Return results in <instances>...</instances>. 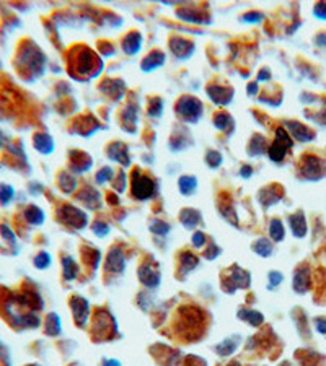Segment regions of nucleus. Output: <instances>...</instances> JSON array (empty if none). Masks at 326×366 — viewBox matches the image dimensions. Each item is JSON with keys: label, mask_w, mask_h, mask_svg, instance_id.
<instances>
[{"label": "nucleus", "mask_w": 326, "mask_h": 366, "mask_svg": "<svg viewBox=\"0 0 326 366\" xmlns=\"http://www.w3.org/2000/svg\"><path fill=\"white\" fill-rule=\"evenodd\" d=\"M153 191H155L153 181L147 178V176H140L139 173H135L134 179H132V194L135 197L140 200L150 199L153 195Z\"/></svg>", "instance_id": "1"}, {"label": "nucleus", "mask_w": 326, "mask_h": 366, "mask_svg": "<svg viewBox=\"0 0 326 366\" xmlns=\"http://www.w3.org/2000/svg\"><path fill=\"white\" fill-rule=\"evenodd\" d=\"M178 113L183 117H188L189 121H196L202 114V104L194 98H183L178 106Z\"/></svg>", "instance_id": "2"}, {"label": "nucleus", "mask_w": 326, "mask_h": 366, "mask_svg": "<svg viewBox=\"0 0 326 366\" xmlns=\"http://www.w3.org/2000/svg\"><path fill=\"white\" fill-rule=\"evenodd\" d=\"M227 282H228V286H232V290H233V288H248L251 280L245 270H241L240 267L235 265L230 269V272H228Z\"/></svg>", "instance_id": "3"}, {"label": "nucleus", "mask_w": 326, "mask_h": 366, "mask_svg": "<svg viewBox=\"0 0 326 366\" xmlns=\"http://www.w3.org/2000/svg\"><path fill=\"white\" fill-rule=\"evenodd\" d=\"M62 213L65 215V223L74 226V228H83L87 225V215H85L82 210H78L75 207H65Z\"/></svg>", "instance_id": "4"}, {"label": "nucleus", "mask_w": 326, "mask_h": 366, "mask_svg": "<svg viewBox=\"0 0 326 366\" xmlns=\"http://www.w3.org/2000/svg\"><path fill=\"white\" fill-rule=\"evenodd\" d=\"M124 267H126V262H124L122 251L117 249V247H114V249L108 254V259H106V272L119 273V272L124 270Z\"/></svg>", "instance_id": "5"}, {"label": "nucleus", "mask_w": 326, "mask_h": 366, "mask_svg": "<svg viewBox=\"0 0 326 366\" xmlns=\"http://www.w3.org/2000/svg\"><path fill=\"white\" fill-rule=\"evenodd\" d=\"M139 277L142 280V283L148 286V288H156L160 283V273L153 270L152 265H142L139 269Z\"/></svg>", "instance_id": "6"}, {"label": "nucleus", "mask_w": 326, "mask_h": 366, "mask_svg": "<svg viewBox=\"0 0 326 366\" xmlns=\"http://www.w3.org/2000/svg\"><path fill=\"white\" fill-rule=\"evenodd\" d=\"M72 311H74L75 321H77L78 325H83L85 322H87L88 312H90V308H88L87 299H83V298H75L74 301H72Z\"/></svg>", "instance_id": "7"}, {"label": "nucleus", "mask_w": 326, "mask_h": 366, "mask_svg": "<svg viewBox=\"0 0 326 366\" xmlns=\"http://www.w3.org/2000/svg\"><path fill=\"white\" fill-rule=\"evenodd\" d=\"M290 228L292 233L295 234L297 238H303L306 233V223H305V217L302 212H298L290 217Z\"/></svg>", "instance_id": "8"}, {"label": "nucleus", "mask_w": 326, "mask_h": 366, "mask_svg": "<svg viewBox=\"0 0 326 366\" xmlns=\"http://www.w3.org/2000/svg\"><path fill=\"white\" fill-rule=\"evenodd\" d=\"M310 285V275H308V270L306 269H300L295 277H293V288H295L298 293H303L306 288H308Z\"/></svg>", "instance_id": "9"}, {"label": "nucleus", "mask_w": 326, "mask_h": 366, "mask_svg": "<svg viewBox=\"0 0 326 366\" xmlns=\"http://www.w3.org/2000/svg\"><path fill=\"white\" fill-rule=\"evenodd\" d=\"M196 187H198V181H196V178H193V176H183L180 179L181 194H185V195L193 194L196 191Z\"/></svg>", "instance_id": "10"}, {"label": "nucleus", "mask_w": 326, "mask_h": 366, "mask_svg": "<svg viewBox=\"0 0 326 366\" xmlns=\"http://www.w3.org/2000/svg\"><path fill=\"white\" fill-rule=\"evenodd\" d=\"M181 220H183V225H185L186 228H194L199 223L201 215L196 210H193V208H188V210H185L181 213Z\"/></svg>", "instance_id": "11"}, {"label": "nucleus", "mask_w": 326, "mask_h": 366, "mask_svg": "<svg viewBox=\"0 0 326 366\" xmlns=\"http://www.w3.org/2000/svg\"><path fill=\"white\" fill-rule=\"evenodd\" d=\"M163 61H165V57H163L161 52H152L145 61H143L142 64V69L143 70H152L155 67H158V65L163 64Z\"/></svg>", "instance_id": "12"}, {"label": "nucleus", "mask_w": 326, "mask_h": 366, "mask_svg": "<svg viewBox=\"0 0 326 366\" xmlns=\"http://www.w3.org/2000/svg\"><path fill=\"white\" fill-rule=\"evenodd\" d=\"M253 251L256 252V254H259V256L267 257V256H271L272 246H271V243H269V241H267V239L261 238V239H258L256 243L253 244Z\"/></svg>", "instance_id": "13"}, {"label": "nucleus", "mask_w": 326, "mask_h": 366, "mask_svg": "<svg viewBox=\"0 0 326 366\" xmlns=\"http://www.w3.org/2000/svg\"><path fill=\"white\" fill-rule=\"evenodd\" d=\"M241 319H246L248 322L253 324V325H259L261 322L264 321V317L261 312L258 311H246V309H240V314H238Z\"/></svg>", "instance_id": "14"}, {"label": "nucleus", "mask_w": 326, "mask_h": 366, "mask_svg": "<svg viewBox=\"0 0 326 366\" xmlns=\"http://www.w3.org/2000/svg\"><path fill=\"white\" fill-rule=\"evenodd\" d=\"M46 332H48L49 335H57L59 332H61V321H59V317L56 314H49L48 321H46Z\"/></svg>", "instance_id": "15"}, {"label": "nucleus", "mask_w": 326, "mask_h": 366, "mask_svg": "<svg viewBox=\"0 0 326 366\" xmlns=\"http://www.w3.org/2000/svg\"><path fill=\"white\" fill-rule=\"evenodd\" d=\"M237 345H238V342L235 340V338H228V340L217 345L215 350H217L220 355H232L235 351V348H237Z\"/></svg>", "instance_id": "16"}, {"label": "nucleus", "mask_w": 326, "mask_h": 366, "mask_svg": "<svg viewBox=\"0 0 326 366\" xmlns=\"http://www.w3.org/2000/svg\"><path fill=\"white\" fill-rule=\"evenodd\" d=\"M26 218L31 221L33 225H41L44 221V213L39 210L38 207H30L28 212H26Z\"/></svg>", "instance_id": "17"}, {"label": "nucleus", "mask_w": 326, "mask_h": 366, "mask_svg": "<svg viewBox=\"0 0 326 366\" xmlns=\"http://www.w3.org/2000/svg\"><path fill=\"white\" fill-rule=\"evenodd\" d=\"M78 273V265L72 259H64V277L67 280L75 278Z\"/></svg>", "instance_id": "18"}, {"label": "nucleus", "mask_w": 326, "mask_h": 366, "mask_svg": "<svg viewBox=\"0 0 326 366\" xmlns=\"http://www.w3.org/2000/svg\"><path fill=\"white\" fill-rule=\"evenodd\" d=\"M285 145H282L280 142H276L274 145L269 148V156H271V160L272 161H280L284 158V155H285Z\"/></svg>", "instance_id": "19"}, {"label": "nucleus", "mask_w": 326, "mask_h": 366, "mask_svg": "<svg viewBox=\"0 0 326 366\" xmlns=\"http://www.w3.org/2000/svg\"><path fill=\"white\" fill-rule=\"evenodd\" d=\"M209 96H211L215 103H219V96H222V104H224V103H228V101H230L232 93L225 95V88H217V87H214V88H209Z\"/></svg>", "instance_id": "20"}, {"label": "nucleus", "mask_w": 326, "mask_h": 366, "mask_svg": "<svg viewBox=\"0 0 326 366\" xmlns=\"http://www.w3.org/2000/svg\"><path fill=\"white\" fill-rule=\"evenodd\" d=\"M269 234L274 241H282L284 239V226L279 220H274L269 228Z\"/></svg>", "instance_id": "21"}, {"label": "nucleus", "mask_w": 326, "mask_h": 366, "mask_svg": "<svg viewBox=\"0 0 326 366\" xmlns=\"http://www.w3.org/2000/svg\"><path fill=\"white\" fill-rule=\"evenodd\" d=\"M289 127L297 129V132H292V134L295 135V139H298V140L306 142V140H311V139H313V135L310 134V130H308V129H305V127H302V126H300V124H289Z\"/></svg>", "instance_id": "22"}, {"label": "nucleus", "mask_w": 326, "mask_h": 366, "mask_svg": "<svg viewBox=\"0 0 326 366\" xmlns=\"http://www.w3.org/2000/svg\"><path fill=\"white\" fill-rule=\"evenodd\" d=\"M49 264H51V257L48 252H39L35 259V265L38 269H46V267H49Z\"/></svg>", "instance_id": "23"}, {"label": "nucleus", "mask_w": 326, "mask_h": 366, "mask_svg": "<svg viewBox=\"0 0 326 366\" xmlns=\"http://www.w3.org/2000/svg\"><path fill=\"white\" fill-rule=\"evenodd\" d=\"M13 197V189L10 186H2L0 187V204L7 205Z\"/></svg>", "instance_id": "24"}, {"label": "nucleus", "mask_w": 326, "mask_h": 366, "mask_svg": "<svg viewBox=\"0 0 326 366\" xmlns=\"http://www.w3.org/2000/svg\"><path fill=\"white\" fill-rule=\"evenodd\" d=\"M93 233L96 234V236L103 238L109 233V226L106 223H103V221H98V223L93 225Z\"/></svg>", "instance_id": "25"}, {"label": "nucleus", "mask_w": 326, "mask_h": 366, "mask_svg": "<svg viewBox=\"0 0 326 366\" xmlns=\"http://www.w3.org/2000/svg\"><path fill=\"white\" fill-rule=\"evenodd\" d=\"M150 230H152L153 233H156V234H160V236H165V234L170 231V226L163 223V221H160V225H152V226H150Z\"/></svg>", "instance_id": "26"}, {"label": "nucleus", "mask_w": 326, "mask_h": 366, "mask_svg": "<svg viewBox=\"0 0 326 366\" xmlns=\"http://www.w3.org/2000/svg\"><path fill=\"white\" fill-rule=\"evenodd\" d=\"M113 178V169L111 168H103L100 173H98V176H96V179H98V182H104L106 179H111Z\"/></svg>", "instance_id": "27"}, {"label": "nucleus", "mask_w": 326, "mask_h": 366, "mask_svg": "<svg viewBox=\"0 0 326 366\" xmlns=\"http://www.w3.org/2000/svg\"><path fill=\"white\" fill-rule=\"evenodd\" d=\"M207 163H209V165H211L212 168L219 166L220 163H222V158H220V155H219L217 152H212V153H209V156H207Z\"/></svg>", "instance_id": "28"}, {"label": "nucleus", "mask_w": 326, "mask_h": 366, "mask_svg": "<svg viewBox=\"0 0 326 366\" xmlns=\"http://www.w3.org/2000/svg\"><path fill=\"white\" fill-rule=\"evenodd\" d=\"M206 243V234L204 233H196L194 236H193V244L196 247H202Z\"/></svg>", "instance_id": "29"}, {"label": "nucleus", "mask_w": 326, "mask_h": 366, "mask_svg": "<svg viewBox=\"0 0 326 366\" xmlns=\"http://www.w3.org/2000/svg\"><path fill=\"white\" fill-rule=\"evenodd\" d=\"M269 280H271V286H276L282 282V273L279 272H271L269 273Z\"/></svg>", "instance_id": "30"}, {"label": "nucleus", "mask_w": 326, "mask_h": 366, "mask_svg": "<svg viewBox=\"0 0 326 366\" xmlns=\"http://www.w3.org/2000/svg\"><path fill=\"white\" fill-rule=\"evenodd\" d=\"M316 329L321 334H326V319H316Z\"/></svg>", "instance_id": "31"}, {"label": "nucleus", "mask_w": 326, "mask_h": 366, "mask_svg": "<svg viewBox=\"0 0 326 366\" xmlns=\"http://www.w3.org/2000/svg\"><path fill=\"white\" fill-rule=\"evenodd\" d=\"M104 366H121V363L116 360H108V361H104Z\"/></svg>", "instance_id": "32"}]
</instances>
